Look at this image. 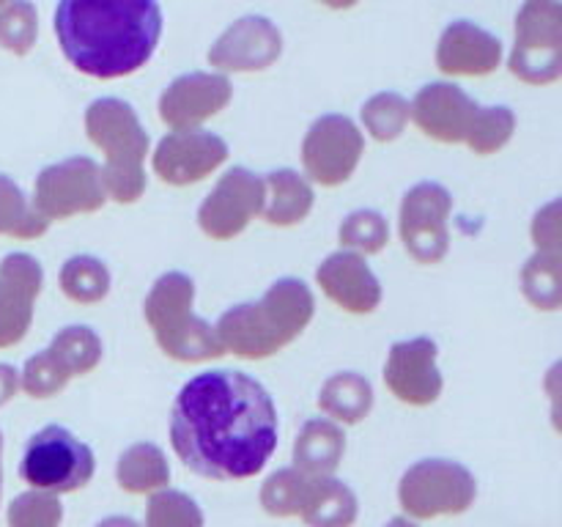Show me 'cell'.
Returning <instances> with one entry per match:
<instances>
[{
	"label": "cell",
	"mask_w": 562,
	"mask_h": 527,
	"mask_svg": "<svg viewBox=\"0 0 562 527\" xmlns=\"http://www.w3.org/2000/svg\"><path fill=\"white\" fill-rule=\"evenodd\" d=\"M278 406L258 379L203 371L179 390L170 410V445L209 481L256 478L278 448Z\"/></svg>",
	"instance_id": "6da1fadb"
},
{
	"label": "cell",
	"mask_w": 562,
	"mask_h": 527,
	"mask_svg": "<svg viewBox=\"0 0 562 527\" xmlns=\"http://www.w3.org/2000/svg\"><path fill=\"white\" fill-rule=\"evenodd\" d=\"M55 36L77 71L119 80L154 58L162 9L157 0H58Z\"/></svg>",
	"instance_id": "7a4b0ae2"
},
{
	"label": "cell",
	"mask_w": 562,
	"mask_h": 527,
	"mask_svg": "<svg viewBox=\"0 0 562 527\" xmlns=\"http://www.w3.org/2000/svg\"><path fill=\"white\" fill-rule=\"evenodd\" d=\"M316 313L313 291L296 278H280L258 302L228 307L214 324L223 351L245 360H267L294 344Z\"/></svg>",
	"instance_id": "3957f363"
},
{
	"label": "cell",
	"mask_w": 562,
	"mask_h": 527,
	"mask_svg": "<svg viewBox=\"0 0 562 527\" xmlns=\"http://www.w3.org/2000/svg\"><path fill=\"white\" fill-rule=\"evenodd\" d=\"M88 141L104 154L102 184L108 201L135 203L146 192L148 132L130 102L115 97L93 99L86 110Z\"/></svg>",
	"instance_id": "277c9868"
},
{
	"label": "cell",
	"mask_w": 562,
	"mask_h": 527,
	"mask_svg": "<svg viewBox=\"0 0 562 527\" xmlns=\"http://www.w3.org/2000/svg\"><path fill=\"white\" fill-rule=\"evenodd\" d=\"M195 283L184 272H165L143 302L157 346L179 362H206L225 355L206 318L195 316Z\"/></svg>",
	"instance_id": "5b68a950"
},
{
	"label": "cell",
	"mask_w": 562,
	"mask_h": 527,
	"mask_svg": "<svg viewBox=\"0 0 562 527\" xmlns=\"http://www.w3.org/2000/svg\"><path fill=\"white\" fill-rule=\"evenodd\" d=\"M97 472L93 450L64 426H44L25 445L20 478L36 492L60 494L80 492Z\"/></svg>",
	"instance_id": "8992f818"
},
{
	"label": "cell",
	"mask_w": 562,
	"mask_h": 527,
	"mask_svg": "<svg viewBox=\"0 0 562 527\" xmlns=\"http://www.w3.org/2000/svg\"><path fill=\"white\" fill-rule=\"evenodd\" d=\"M477 500V481L464 464L450 459H423L401 475L398 503L412 522L459 516Z\"/></svg>",
	"instance_id": "52a82bcc"
},
{
	"label": "cell",
	"mask_w": 562,
	"mask_h": 527,
	"mask_svg": "<svg viewBox=\"0 0 562 527\" xmlns=\"http://www.w3.org/2000/svg\"><path fill=\"white\" fill-rule=\"evenodd\" d=\"M510 75L527 86H552L562 77L560 0H525L516 14V44Z\"/></svg>",
	"instance_id": "ba28073f"
},
{
	"label": "cell",
	"mask_w": 562,
	"mask_h": 527,
	"mask_svg": "<svg viewBox=\"0 0 562 527\" xmlns=\"http://www.w3.org/2000/svg\"><path fill=\"white\" fill-rule=\"evenodd\" d=\"M31 203L47 223L99 212L108 203L102 168L91 157H69L47 165L36 176Z\"/></svg>",
	"instance_id": "9c48e42d"
},
{
	"label": "cell",
	"mask_w": 562,
	"mask_h": 527,
	"mask_svg": "<svg viewBox=\"0 0 562 527\" xmlns=\"http://www.w3.org/2000/svg\"><path fill=\"white\" fill-rule=\"evenodd\" d=\"M366 154V137L349 115L329 113L311 124L302 141L305 179L322 187H338L355 176Z\"/></svg>",
	"instance_id": "30bf717a"
},
{
	"label": "cell",
	"mask_w": 562,
	"mask_h": 527,
	"mask_svg": "<svg viewBox=\"0 0 562 527\" xmlns=\"http://www.w3.org/2000/svg\"><path fill=\"white\" fill-rule=\"evenodd\" d=\"M450 212H453V198L437 181H420L404 195L398 214V234L406 253L417 264L434 267L448 256Z\"/></svg>",
	"instance_id": "8fae6325"
},
{
	"label": "cell",
	"mask_w": 562,
	"mask_h": 527,
	"mask_svg": "<svg viewBox=\"0 0 562 527\" xmlns=\"http://www.w3.org/2000/svg\"><path fill=\"white\" fill-rule=\"evenodd\" d=\"M263 181L247 168H231L198 209V225L209 239L228 242L261 217Z\"/></svg>",
	"instance_id": "7c38bea8"
},
{
	"label": "cell",
	"mask_w": 562,
	"mask_h": 527,
	"mask_svg": "<svg viewBox=\"0 0 562 527\" xmlns=\"http://www.w3.org/2000/svg\"><path fill=\"white\" fill-rule=\"evenodd\" d=\"M228 159V143L206 130H173L157 143L151 168L165 184L187 187L209 179Z\"/></svg>",
	"instance_id": "4fadbf2b"
},
{
	"label": "cell",
	"mask_w": 562,
	"mask_h": 527,
	"mask_svg": "<svg viewBox=\"0 0 562 527\" xmlns=\"http://www.w3.org/2000/svg\"><path fill=\"white\" fill-rule=\"evenodd\" d=\"M283 55V33L269 16L247 14L220 33L217 42L209 49V64L220 69V75H250L263 71Z\"/></svg>",
	"instance_id": "5bb4252c"
},
{
	"label": "cell",
	"mask_w": 562,
	"mask_h": 527,
	"mask_svg": "<svg viewBox=\"0 0 562 527\" xmlns=\"http://www.w3.org/2000/svg\"><path fill=\"white\" fill-rule=\"evenodd\" d=\"M234 88L220 71H190L170 82L159 97V119L170 130H201L203 121L228 108Z\"/></svg>",
	"instance_id": "9a60e30c"
},
{
	"label": "cell",
	"mask_w": 562,
	"mask_h": 527,
	"mask_svg": "<svg viewBox=\"0 0 562 527\" xmlns=\"http://www.w3.org/2000/svg\"><path fill=\"white\" fill-rule=\"evenodd\" d=\"M437 355V344L423 335L393 344L384 362V384L401 404L428 406L442 395Z\"/></svg>",
	"instance_id": "2e32d148"
},
{
	"label": "cell",
	"mask_w": 562,
	"mask_h": 527,
	"mask_svg": "<svg viewBox=\"0 0 562 527\" xmlns=\"http://www.w3.org/2000/svg\"><path fill=\"white\" fill-rule=\"evenodd\" d=\"M42 285V264L27 253H9L0 261V349H11L27 335Z\"/></svg>",
	"instance_id": "e0dca14e"
},
{
	"label": "cell",
	"mask_w": 562,
	"mask_h": 527,
	"mask_svg": "<svg viewBox=\"0 0 562 527\" xmlns=\"http://www.w3.org/2000/svg\"><path fill=\"white\" fill-rule=\"evenodd\" d=\"M477 102L456 82H428L409 102V121L439 143H464Z\"/></svg>",
	"instance_id": "ac0fdd59"
},
{
	"label": "cell",
	"mask_w": 562,
	"mask_h": 527,
	"mask_svg": "<svg viewBox=\"0 0 562 527\" xmlns=\"http://www.w3.org/2000/svg\"><path fill=\"white\" fill-rule=\"evenodd\" d=\"M316 283L327 300L346 313L362 316L382 305V283L357 253L338 250L324 258L316 269Z\"/></svg>",
	"instance_id": "d6986e66"
},
{
	"label": "cell",
	"mask_w": 562,
	"mask_h": 527,
	"mask_svg": "<svg viewBox=\"0 0 562 527\" xmlns=\"http://www.w3.org/2000/svg\"><path fill=\"white\" fill-rule=\"evenodd\" d=\"M503 64V42L470 20L450 22L437 44L439 71L450 77H486Z\"/></svg>",
	"instance_id": "ffe728a7"
},
{
	"label": "cell",
	"mask_w": 562,
	"mask_h": 527,
	"mask_svg": "<svg viewBox=\"0 0 562 527\" xmlns=\"http://www.w3.org/2000/svg\"><path fill=\"white\" fill-rule=\"evenodd\" d=\"M263 181V206L261 217L269 225H278V228H291V225H300L302 220L311 214L313 201V184L302 173L291 168L272 170V173L261 176Z\"/></svg>",
	"instance_id": "44dd1931"
},
{
	"label": "cell",
	"mask_w": 562,
	"mask_h": 527,
	"mask_svg": "<svg viewBox=\"0 0 562 527\" xmlns=\"http://www.w3.org/2000/svg\"><path fill=\"white\" fill-rule=\"evenodd\" d=\"M346 456L344 426L329 417H311L294 439V467L311 478L335 475Z\"/></svg>",
	"instance_id": "7402d4cb"
},
{
	"label": "cell",
	"mask_w": 562,
	"mask_h": 527,
	"mask_svg": "<svg viewBox=\"0 0 562 527\" xmlns=\"http://www.w3.org/2000/svg\"><path fill=\"white\" fill-rule=\"evenodd\" d=\"M300 516L307 527H351L360 516V503L349 483L335 475L311 478Z\"/></svg>",
	"instance_id": "603a6c76"
},
{
	"label": "cell",
	"mask_w": 562,
	"mask_h": 527,
	"mask_svg": "<svg viewBox=\"0 0 562 527\" xmlns=\"http://www.w3.org/2000/svg\"><path fill=\"white\" fill-rule=\"evenodd\" d=\"M318 410L338 426H357L373 410V388L362 373H333L318 390Z\"/></svg>",
	"instance_id": "cb8c5ba5"
},
{
	"label": "cell",
	"mask_w": 562,
	"mask_h": 527,
	"mask_svg": "<svg viewBox=\"0 0 562 527\" xmlns=\"http://www.w3.org/2000/svg\"><path fill=\"white\" fill-rule=\"evenodd\" d=\"M115 481L124 492L130 494H148L162 492L170 483V464L162 448L154 442H135L119 456L115 464Z\"/></svg>",
	"instance_id": "d4e9b609"
},
{
	"label": "cell",
	"mask_w": 562,
	"mask_h": 527,
	"mask_svg": "<svg viewBox=\"0 0 562 527\" xmlns=\"http://www.w3.org/2000/svg\"><path fill=\"white\" fill-rule=\"evenodd\" d=\"M47 355L53 357L55 366L71 382V379L91 373L102 362L104 346L102 338L91 327H86V324H69V327L55 333V338L47 346Z\"/></svg>",
	"instance_id": "484cf974"
},
{
	"label": "cell",
	"mask_w": 562,
	"mask_h": 527,
	"mask_svg": "<svg viewBox=\"0 0 562 527\" xmlns=\"http://www.w3.org/2000/svg\"><path fill=\"white\" fill-rule=\"evenodd\" d=\"M60 291L77 305H97L110 294V269L97 256H71L60 267Z\"/></svg>",
	"instance_id": "4316f807"
},
{
	"label": "cell",
	"mask_w": 562,
	"mask_h": 527,
	"mask_svg": "<svg viewBox=\"0 0 562 527\" xmlns=\"http://www.w3.org/2000/svg\"><path fill=\"white\" fill-rule=\"evenodd\" d=\"M49 223L33 209L31 198L14 179L0 173V236L11 239H38L47 234Z\"/></svg>",
	"instance_id": "83f0119b"
},
{
	"label": "cell",
	"mask_w": 562,
	"mask_h": 527,
	"mask_svg": "<svg viewBox=\"0 0 562 527\" xmlns=\"http://www.w3.org/2000/svg\"><path fill=\"white\" fill-rule=\"evenodd\" d=\"M521 291L536 311H558L562 305V258L560 253H541L521 267Z\"/></svg>",
	"instance_id": "f1b7e54d"
},
{
	"label": "cell",
	"mask_w": 562,
	"mask_h": 527,
	"mask_svg": "<svg viewBox=\"0 0 562 527\" xmlns=\"http://www.w3.org/2000/svg\"><path fill=\"white\" fill-rule=\"evenodd\" d=\"M516 132V115L514 110L505 104H492V108H481L477 104L475 115H472L470 126H467L464 143L481 157L497 154L510 143Z\"/></svg>",
	"instance_id": "f546056e"
},
{
	"label": "cell",
	"mask_w": 562,
	"mask_h": 527,
	"mask_svg": "<svg viewBox=\"0 0 562 527\" xmlns=\"http://www.w3.org/2000/svg\"><path fill=\"white\" fill-rule=\"evenodd\" d=\"M307 489H311V475L300 472L296 467H283L272 472L261 486V508L274 519H291L300 516L305 505Z\"/></svg>",
	"instance_id": "4dcf8cb0"
},
{
	"label": "cell",
	"mask_w": 562,
	"mask_h": 527,
	"mask_svg": "<svg viewBox=\"0 0 562 527\" xmlns=\"http://www.w3.org/2000/svg\"><path fill=\"white\" fill-rule=\"evenodd\" d=\"M362 126L379 143H390L404 135L409 124V99L395 91L373 93L360 110Z\"/></svg>",
	"instance_id": "1f68e13d"
},
{
	"label": "cell",
	"mask_w": 562,
	"mask_h": 527,
	"mask_svg": "<svg viewBox=\"0 0 562 527\" xmlns=\"http://www.w3.org/2000/svg\"><path fill=\"white\" fill-rule=\"evenodd\" d=\"M338 242L344 250L357 253V256H376L387 247L390 242V225L384 214L373 212V209H357L349 217L340 223Z\"/></svg>",
	"instance_id": "d6a6232c"
},
{
	"label": "cell",
	"mask_w": 562,
	"mask_h": 527,
	"mask_svg": "<svg viewBox=\"0 0 562 527\" xmlns=\"http://www.w3.org/2000/svg\"><path fill=\"white\" fill-rule=\"evenodd\" d=\"M38 14L31 0H9L0 5V47L11 55H27L36 47Z\"/></svg>",
	"instance_id": "836d02e7"
},
{
	"label": "cell",
	"mask_w": 562,
	"mask_h": 527,
	"mask_svg": "<svg viewBox=\"0 0 562 527\" xmlns=\"http://www.w3.org/2000/svg\"><path fill=\"white\" fill-rule=\"evenodd\" d=\"M203 511L190 494L179 489L154 492L146 505V527H203Z\"/></svg>",
	"instance_id": "e575fe53"
},
{
	"label": "cell",
	"mask_w": 562,
	"mask_h": 527,
	"mask_svg": "<svg viewBox=\"0 0 562 527\" xmlns=\"http://www.w3.org/2000/svg\"><path fill=\"white\" fill-rule=\"evenodd\" d=\"M60 522H64L60 497L36 489L11 500L5 511V527H60Z\"/></svg>",
	"instance_id": "d590c367"
},
{
	"label": "cell",
	"mask_w": 562,
	"mask_h": 527,
	"mask_svg": "<svg viewBox=\"0 0 562 527\" xmlns=\"http://www.w3.org/2000/svg\"><path fill=\"white\" fill-rule=\"evenodd\" d=\"M66 384H69V379H66V373L55 366L53 357L47 355V349L27 357L25 368L20 371V390L25 395H31V399H53V395H58Z\"/></svg>",
	"instance_id": "8d00e7d4"
},
{
	"label": "cell",
	"mask_w": 562,
	"mask_h": 527,
	"mask_svg": "<svg viewBox=\"0 0 562 527\" xmlns=\"http://www.w3.org/2000/svg\"><path fill=\"white\" fill-rule=\"evenodd\" d=\"M532 242L536 250L541 253H560L562 250V220H560V201L547 203L532 220Z\"/></svg>",
	"instance_id": "74e56055"
},
{
	"label": "cell",
	"mask_w": 562,
	"mask_h": 527,
	"mask_svg": "<svg viewBox=\"0 0 562 527\" xmlns=\"http://www.w3.org/2000/svg\"><path fill=\"white\" fill-rule=\"evenodd\" d=\"M20 390V371L9 362H0V406L9 404Z\"/></svg>",
	"instance_id": "f35d334b"
},
{
	"label": "cell",
	"mask_w": 562,
	"mask_h": 527,
	"mask_svg": "<svg viewBox=\"0 0 562 527\" xmlns=\"http://www.w3.org/2000/svg\"><path fill=\"white\" fill-rule=\"evenodd\" d=\"M97 527H140L135 519H130V516H108V519L99 522Z\"/></svg>",
	"instance_id": "ab89813d"
},
{
	"label": "cell",
	"mask_w": 562,
	"mask_h": 527,
	"mask_svg": "<svg viewBox=\"0 0 562 527\" xmlns=\"http://www.w3.org/2000/svg\"><path fill=\"white\" fill-rule=\"evenodd\" d=\"M318 3H324L327 9H335V11H346V9H355L360 0H318Z\"/></svg>",
	"instance_id": "60d3db41"
},
{
	"label": "cell",
	"mask_w": 562,
	"mask_h": 527,
	"mask_svg": "<svg viewBox=\"0 0 562 527\" xmlns=\"http://www.w3.org/2000/svg\"><path fill=\"white\" fill-rule=\"evenodd\" d=\"M384 527H417V522H412L409 516H395V519H390Z\"/></svg>",
	"instance_id": "b9f144b4"
},
{
	"label": "cell",
	"mask_w": 562,
	"mask_h": 527,
	"mask_svg": "<svg viewBox=\"0 0 562 527\" xmlns=\"http://www.w3.org/2000/svg\"><path fill=\"white\" fill-rule=\"evenodd\" d=\"M0 461H3V434H0ZM0 497H3V464H0Z\"/></svg>",
	"instance_id": "7bdbcfd3"
},
{
	"label": "cell",
	"mask_w": 562,
	"mask_h": 527,
	"mask_svg": "<svg viewBox=\"0 0 562 527\" xmlns=\"http://www.w3.org/2000/svg\"><path fill=\"white\" fill-rule=\"evenodd\" d=\"M3 3H9V0H0V5H3Z\"/></svg>",
	"instance_id": "ee69618b"
}]
</instances>
